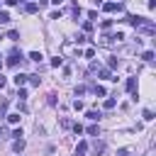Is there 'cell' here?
I'll list each match as a JSON object with an SVG mask.
<instances>
[{"instance_id":"1","label":"cell","mask_w":156,"mask_h":156,"mask_svg":"<svg viewBox=\"0 0 156 156\" xmlns=\"http://www.w3.org/2000/svg\"><path fill=\"white\" fill-rule=\"evenodd\" d=\"M20 61H22V54H20L17 49H12V51H10V56H7V66H17Z\"/></svg>"},{"instance_id":"2","label":"cell","mask_w":156,"mask_h":156,"mask_svg":"<svg viewBox=\"0 0 156 156\" xmlns=\"http://www.w3.org/2000/svg\"><path fill=\"white\" fill-rule=\"evenodd\" d=\"M98 76H100L102 80H117V78L112 76V71H110V68H98Z\"/></svg>"},{"instance_id":"3","label":"cell","mask_w":156,"mask_h":156,"mask_svg":"<svg viewBox=\"0 0 156 156\" xmlns=\"http://www.w3.org/2000/svg\"><path fill=\"white\" fill-rule=\"evenodd\" d=\"M119 7H122V5H117V2H112V0H110V2H105V5H102V10H105V12H117V10H119Z\"/></svg>"},{"instance_id":"4","label":"cell","mask_w":156,"mask_h":156,"mask_svg":"<svg viewBox=\"0 0 156 156\" xmlns=\"http://www.w3.org/2000/svg\"><path fill=\"white\" fill-rule=\"evenodd\" d=\"M85 149H88V141L83 139V141H78V149H76L73 156H85Z\"/></svg>"},{"instance_id":"5","label":"cell","mask_w":156,"mask_h":156,"mask_svg":"<svg viewBox=\"0 0 156 156\" xmlns=\"http://www.w3.org/2000/svg\"><path fill=\"white\" fill-rule=\"evenodd\" d=\"M12 80H15V85H17V88H22V85L27 83V76H24V73H17V76H15Z\"/></svg>"},{"instance_id":"6","label":"cell","mask_w":156,"mask_h":156,"mask_svg":"<svg viewBox=\"0 0 156 156\" xmlns=\"http://www.w3.org/2000/svg\"><path fill=\"white\" fill-rule=\"evenodd\" d=\"M12 146H15V151H17V154H22V151H24V146H27V141H24V139H15V144H12Z\"/></svg>"},{"instance_id":"7","label":"cell","mask_w":156,"mask_h":156,"mask_svg":"<svg viewBox=\"0 0 156 156\" xmlns=\"http://www.w3.org/2000/svg\"><path fill=\"white\" fill-rule=\"evenodd\" d=\"M127 90H129V93L136 90V78H127Z\"/></svg>"},{"instance_id":"8","label":"cell","mask_w":156,"mask_h":156,"mask_svg":"<svg viewBox=\"0 0 156 156\" xmlns=\"http://www.w3.org/2000/svg\"><path fill=\"white\" fill-rule=\"evenodd\" d=\"M24 10L32 15V12H37V10H39V2H27V7H24Z\"/></svg>"},{"instance_id":"9","label":"cell","mask_w":156,"mask_h":156,"mask_svg":"<svg viewBox=\"0 0 156 156\" xmlns=\"http://www.w3.org/2000/svg\"><path fill=\"white\" fill-rule=\"evenodd\" d=\"M41 58H44V56H41V51H32V54H29V61H37V63H39Z\"/></svg>"},{"instance_id":"10","label":"cell","mask_w":156,"mask_h":156,"mask_svg":"<svg viewBox=\"0 0 156 156\" xmlns=\"http://www.w3.org/2000/svg\"><path fill=\"white\" fill-rule=\"evenodd\" d=\"M7 122H10V124H17V122H20V112H12V115H7Z\"/></svg>"},{"instance_id":"11","label":"cell","mask_w":156,"mask_h":156,"mask_svg":"<svg viewBox=\"0 0 156 156\" xmlns=\"http://www.w3.org/2000/svg\"><path fill=\"white\" fill-rule=\"evenodd\" d=\"M93 151H95V154H102V151H105V144H102V141H95V144H93Z\"/></svg>"},{"instance_id":"12","label":"cell","mask_w":156,"mask_h":156,"mask_svg":"<svg viewBox=\"0 0 156 156\" xmlns=\"http://www.w3.org/2000/svg\"><path fill=\"white\" fill-rule=\"evenodd\" d=\"M27 80H29L32 85H39V83H41V78H39L37 73H34V76H27Z\"/></svg>"},{"instance_id":"13","label":"cell","mask_w":156,"mask_h":156,"mask_svg":"<svg viewBox=\"0 0 156 156\" xmlns=\"http://www.w3.org/2000/svg\"><path fill=\"white\" fill-rule=\"evenodd\" d=\"M85 117L95 122V119H100V112H95V110H88V115H85Z\"/></svg>"},{"instance_id":"14","label":"cell","mask_w":156,"mask_h":156,"mask_svg":"<svg viewBox=\"0 0 156 156\" xmlns=\"http://www.w3.org/2000/svg\"><path fill=\"white\" fill-rule=\"evenodd\" d=\"M141 117H144V122H151V119H154V112H151V110H144Z\"/></svg>"},{"instance_id":"15","label":"cell","mask_w":156,"mask_h":156,"mask_svg":"<svg viewBox=\"0 0 156 156\" xmlns=\"http://www.w3.org/2000/svg\"><path fill=\"white\" fill-rule=\"evenodd\" d=\"M88 134H90V136H98V134H100L98 124H90V127H88Z\"/></svg>"},{"instance_id":"16","label":"cell","mask_w":156,"mask_h":156,"mask_svg":"<svg viewBox=\"0 0 156 156\" xmlns=\"http://www.w3.org/2000/svg\"><path fill=\"white\" fill-rule=\"evenodd\" d=\"M7 22H10V15L5 10H0V24H7Z\"/></svg>"},{"instance_id":"17","label":"cell","mask_w":156,"mask_h":156,"mask_svg":"<svg viewBox=\"0 0 156 156\" xmlns=\"http://www.w3.org/2000/svg\"><path fill=\"white\" fill-rule=\"evenodd\" d=\"M141 58H144V61H154V51H151V49H149V51H144V54H141Z\"/></svg>"},{"instance_id":"18","label":"cell","mask_w":156,"mask_h":156,"mask_svg":"<svg viewBox=\"0 0 156 156\" xmlns=\"http://www.w3.org/2000/svg\"><path fill=\"white\" fill-rule=\"evenodd\" d=\"M93 90H95V95H100V98H105V95H107V93H105V88H102V85H95V88H93Z\"/></svg>"},{"instance_id":"19","label":"cell","mask_w":156,"mask_h":156,"mask_svg":"<svg viewBox=\"0 0 156 156\" xmlns=\"http://www.w3.org/2000/svg\"><path fill=\"white\" fill-rule=\"evenodd\" d=\"M102 107H105V110H112V107H115V100H112V98H107V100L102 102Z\"/></svg>"},{"instance_id":"20","label":"cell","mask_w":156,"mask_h":156,"mask_svg":"<svg viewBox=\"0 0 156 156\" xmlns=\"http://www.w3.org/2000/svg\"><path fill=\"white\" fill-rule=\"evenodd\" d=\"M7 39H20V32H17V29H10V32H7Z\"/></svg>"},{"instance_id":"21","label":"cell","mask_w":156,"mask_h":156,"mask_svg":"<svg viewBox=\"0 0 156 156\" xmlns=\"http://www.w3.org/2000/svg\"><path fill=\"white\" fill-rule=\"evenodd\" d=\"M61 63H63V58H61V56H56V58H51V66H54V68H58Z\"/></svg>"},{"instance_id":"22","label":"cell","mask_w":156,"mask_h":156,"mask_svg":"<svg viewBox=\"0 0 156 156\" xmlns=\"http://www.w3.org/2000/svg\"><path fill=\"white\" fill-rule=\"evenodd\" d=\"M61 127H63V129H71L73 122H71V119H61Z\"/></svg>"},{"instance_id":"23","label":"cell","mask_w":156,"mask_h":156,"mask_svg":"<svg viewBox=\"0 0 156 156\" xmlns=\"http://www.w3.org/2000/svg\"><path fill=\"white\" fill-rule=\"evenodd\" d=\"M100 27H102V29H110V27H112V20H102V24H100Z\"/></svg>"},{"instance_id":"24","label":"cell","mask_w":156,"mask_h":156,"mask_svg":"<svg viewBox=\"0 0 156 156\" xmlns=\"http://www.w3.org/2000/svg\"><path fill=\"white\" fill-rule=\"evenodd\" d=\"M107 66H110V68H115V66H117V58H115V56H110V58H107Z\"/></svg>"},{"instance_id":"25","label":"cell","mask_w":156,"mask_h":156,"mask_svg":"<svg viewBox=\"0 0 156 156\" xmlns=\"http://www.w3.org/2000/svg\"><path fill=\"white\" fill-rule=\"evenodd\" d=\"M83 93H85V85H78V88H76V98H80Z\"/></svg>"},{"instance_id":"26","label":"cell","mask_w":156,"mask_h":156,"mask_svg":"<svg viewBox=\"0 0 156 156\" xmlns=\"http://www.w3.org/2000/svg\"><path fill=\"white\" fill-rule=\"evenodd\" d=\"M95 56V49H85V58H93Z\"/></svg>"},{"instance_id":"27","label":"cell","mask_w":156,"mask_h":156,"mask_svg":"<svg viewBox=\"0 0 156 156\" xmlns=\"http://www.w3.org/2000/svg\"><path fill=\"white\" fill-rule=\"evenodd\" d=\"M83 107H85V105H83L80 100H76V102H73V110H83Z\"/></svg>"},{"instance_id":"28","label":"cell","mask_w":156,"mask_h":156,"mask_svg":"<svg viewBox=\"0 0 156 156\" xmlns=\"http://www.w3.org/2000/svg\"><path fill=\"white\" fill-rule=\"evenodd\" d=\"M129 154H132L129 149H119V151H117V156H129Z\"/></svg>"},{"instance_id":"29","label":"cell","mask_w":156,"mask_h":156,"mask_svg":"<svg viewBox=\"0 0 156 156\" xmlns=\"http://www.w3.org/2000/svg\"><path fill=\"white\" fill-rule=\"evenodd\" d=\"M2 85H5V76L0 73V88H2Z\"/></svg>"},{"instance_id":"30","label":"cell","mask_w":156,"mask_h":156,"mask_svg":"<svg viewBox=\"0 0 156 156\" xmlns=\"http://www.w3.org/2000/svg\"><path fill=\"white\" fill-rule=\"evenodd\" d=\"M49 2H54V5H61V2H63V0H49Z\"/></svg>"},{"instance_id":"31","label":"cell","mask_w":156,"mask_h":156,"mask_svg":"<svg viewBox=\"0 0 156 156\" xmlns=\"http://www.w3.org/2000/svg\"><path fill=\"white\" fill-rule=\"evenodd\" d=\"M2 136H5V132H2V129H0V139H2Z\"/></svg>"},{"instance_id":"32","label":"cell","mask_w":156,"mask_h":156,"mask_svg":"<svg viewBox=\"0 0 156 156\" xmlns=\"http://www.w3.org/2000/svg\"><path fill=\"white\" fill-rule=\"evenodd\" d=\"M0 68H2V61H0Z\"/></svg>"}]
</instances>
